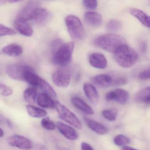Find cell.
Returning <instances> with one entry per match:
<instances>
[{"instance_id":"obj_8","label":"cell","mask_w":150,"mask_h":150,"mask_svg":"<svg viewBox=\"0 0 150 150\" xmlns=\"http://www.w3.org/2000/svg\"><path fill=\"white\" fill-rule=\"evenodd\" d=\"M8 142L11 146L23 150H30L34 146L33 142L30 139L21 135L11 136L8 139Z\"/></svg>"},{"instance_id":"obj_3","label":"cell","mask_w":150,"mask_h":150,"mask_svg":"<svg viewBox=\"0 0 150 150\" xmlns=\"http://www.w3.org/2000/svg\"><path fill=\"white\" fill-rule=\"evenodd\" d=\"M114 54L117 63L124 68L133 66L139 58L137 52L127 44L122 46Z\"/></svg>"},{"instance_id":"obj_34","label":"cell","mask_w":150,"mask_h":150,"mask_svg":"<svg viewBox=\"0 0 150 150\" xmlns=\"http://www.w3.org/2000/svg\"><path fill=\"white\" fill-rule=\"evenodd\" d=\"M83 6L89 9H95L97 8V1L95 0H85L83 1Z\"/></svg>"},{"instance_id":"obj_31","label":"cell","mask_w":150,"mask_h":150,"mask_svg":"<svg viewBox=\"0 0 150 150\" xmlns=\"http://www.w3.org/2000/svg\"><path fill=\"white\" fill-rule=\"evenodd\" d=\"M41 125L43 128L48 130H53L56 129V125L49 117H45L41 121Z\"/></svg>"},{"instance_id":"obj_27","label":"cell","mask_w":150,"mask_h":150,"mask_svg":"<svg viewBox=\"0 0 150 150\" xmlns=\"http://www.w3.org/2000/svg\"><path fill=\"white\" fill-rule=\"evenodd\" d=\"M39 87L43 92V93L46 94L52 99H56L57 98V93L50 84L44 79Z\"/></svg>"},{"instance_id":"obj_30","label":"cell","mask_w":150,"mask_h":150,"mask_svg":"<svg viewBox=\"0 0 150 150\" xmlns=\"http://www.w3.org/2000/svg\"><path fill=\"white\" fill-rule=\"evenodd\" d=\"M129 142V139L123 134L117 135L114 139V143L117 146H125Z\"/></svg>"},{"instance_id":"obj_11","label":"cell","mask_w":150,"mask_h":150,"mask_svg":"<svg viewBox=\"0 0 150 150\" xmlns=\"http://www.w3.org/2000/svg\"><path fill=\"white\" fill-rule=\"evenodd\" d=\"M38 8H39V3L38 1H30L19 13L16 19L26 21H30L33 12Z\"/></svg>"},{"instance_id":"obj_28","label":"cell","mask_w":150,"mask_h":150,"mask_svg":"<svg viewBox=\"0 0 150 150\" xmlns=\"http://www.w3.org/2000/svg\"><path fill=\"white\" fill-rule=\"evenodd\" d=\"M122 24L118 20H111L107 24L106 29L110 32H117L122 29Z\"/></svg>"},{"instance_id":"obj_12","label":"cell","mask_w":150,"mask_h":150,"mask_svg":"<svg viewBox=\"0 0 150 150\" xmlns=\"http://www.w3.org/2000/svg\"><path fill=\"white\" fill-rule=\"evenodd\" d=\"M57 127L59 132L67 139L74 140L79 138V134L77 131L70 125L61 122H58Z\"/></svg>"},{"instance_id":"obj_22","label":"cell","mask_w":150,"mask_h":150,"mask_svg":"<svg viewBox=\"0 0 150 150\" xmlns=\"http://www.w3.org/2000/svg\"><path fill=\"white\" fill-rule=\"evenodd\" d=\"M129 13L131 15L138 19L144 26L149 28L150 18L146 13L142 10L135 8L130 9Z\"/></svg>"},{"instance_id":"obj_43","label":"cell","mask_w":150,"mask_h":150,"mask_svg":"<svg viewBox=\"0 0 150 150\" xmlns=\"http://www.w3.org/2000/svg\"><path fill=\"white\" fill-rule=\"evenodd\" d=\"M7 2H8V1H0V6L5 5Z\"/></svg>"},{"instance_id":"obj_7","label":"cell","mask_w":150,"mask_h":150,"mask_svg":"<svg viewBox=\"0 0 150 150\" xmlns=\"http://www.w3.org/2000/svg\"><path fill=\"white\" fill-rule=\"evenodd\" d=\"M71 72L67 68H59L52 74V80L54 84L60 88H66L71 81Z\"/></svg>"},{"instance_id":"obj_15","label":"cell","mask_w":150,"mask_h":150,"mask_svg":"<svg viewBox=\"0 0 150 150\" xmlns=\"http://www.w3.org/2000/svg\"><path fill=\"white\" fill-rule=\"evenodd\" d=\"M14 26L20 34L24 36L31 37L34 31L28 21L16 19L14 21Z\"/></svg>"},{"instance_id":"obj_1","label":"cell","mask_w":150,"mask_h":150,"mask_svg":"<svg viewBox=\"0 0 150 150\" xmlns=\"http://www.w3.org/2000/svg\"><path fill=\"white\" fill-rule=\"evenodd\" d=\"M94 43L104 50L115 53L125 45L127 44L124 38L120 35L110 33L95 38Z\"/></svg>"},{"instance_id":"obj_9","label":"cell","mask_w":150,"mask_h":150,"mask_svg":"<svg viewBox=\"0 0 150 150\" xmlns=\"http://www.w3.org/2000/svg\"><path fill=\"white\" fill-rule=\"evenodd\" d=\"M129 93L127 91L122 88H117L107 93L105 99L108 101H115L124 104L129 99Z\"/></svg>"},{"instance_id":"obj_19","label":"cell","mask_w":150,"mask_h":150,"mask_svg":"<svg viewBox=\"0 0 150 150\" xmlns=\"http://www.w3.org/2000/svg\"><path fill=\"white\" fill-rule=\"evenodd\" d=\"M83 90L88 99L92 103H96L99 100V94L94 86L89 83H86L83 86Z\"/></svg>"},{"instance_id":"obj_18","label":"cell","mask_w":150,"mask_h":150,"mask_svg":"<svg viewBox=\"0 0 150 150\" xmlns=\"http://www.w3.org/2000/svg\"><path fill=\"white\" fill-rule=\"evenodd\" d=\"M84 18L86 23L91 27L98 28L102 24L101 16L96 12H86L85 14Z\"/></svg>"},{"instance_id":"obj_39","label":"cell","mask_w":150,"mask_h":150,"mask_svg":"<svg viewBox=\"0 0 150 150\" xmlns=\"http://www.w3.org/2000/svg\"><path fill=\"white\" fill-rule=\"evenodd\" d=\"M5 122L8 125V126L9 127V128H13V123H12V122H11V121H10L9 119L7 118H6V122Z\"/></svg>"},{"instance_id":"obj_23","label":"cell","mask_w":150,"mask_h":150,"mask_svg":"<svg viewBox=\"0 0 150 150\" xmlns=\"http://www.w3.org/2000/svg\"><path fill=\"white\" fill-rule=\"evenodd\" d=\"M135 100L139 103L150 105V87L144 88L138 92L135 96Z\"/></svg>"},{"instance_id":"obj_4","label":"cell","mask_w":150,"mask_h":150,"mask_svg":"<svg viewBox=\"0 0 150 150\" xmlns=\"http://www.w3.org/2000/svg\"><path fill=\"white\" fill-rule=\"evenodd\" d=\"M68 33L72 39L81 40L84 38L85 31L80 20L75 16L68 15L65 18Z\"/></svg>"},{"instance_id":"obj_42","label":"cell","mask_w":150,"mask_h":150,"mask_svg":"<svg viewBox=\"0 0 150 150\" xmlns=\"http://www.w3.org/2000/svg\"><path fill=\"white\" fill-rule=\"evenodd\" d=\"M6 118H4V117H3L2 116L0 115V122H3V121L6 122Z\"/></svg>"},{"instance_id":"obj_13","label":"cell","mask_w":150,"mask_h":150,"mask_svg":"<svg viewBox=\"0 0 150 150\" xmlns=\"http://www.w3.org/2000/svg\"><path fill=\"white\" fill-rule=\"evenodd\" d=\"M89 64L94 68L104 69L107 67L108 62L105 56L99 52L92 53L89 56Z\"/></svg>"},{"instance_id":"obj_26","label":"cell","mask_w":150,"mask_h":150,"mask_svg":"<svg viewBox=\"0 0 150 150\" xmlns=\"http://www.w3.org/2000/svg\"><path fill=\"white\" fill-rule=\"evenodd\" d=\"M38 93V89L35 87H29L24 90L23 97L26 101L29 103H34L35 102Z\"/></svg>"},{"instance_id":"obj_21","label":"cell","mask_w":150,"mask_h":150,"mask_svg":"<svg viewBox=\"0 0 150 150\" xmlns=\"http://www.w3.org/2000/svg\"><path fill=\"white\" fill-rule=\"evenodd\" d=\"M43 80L35 73L34 70L27 72L24 77V81L33 86V87L36 88L40 86Z\"/></svg>"},{"instance_id":"obj_37","label":"cell","mask_w":150,"mask_h":150,"mask_svg":"<svg viewBox=\"0 0 150 150\" xmlns=\"http://www.w3.org/2000/svg\"><path fill=\"white\" fill-rule=\"evenodd\" d=\"M81 148L82 150H94L91 145L86 142L81 143Z\"/></svg>"},{"instance_id":"obj_33","label":"cell","mask_w":150,"mask_h":150,"mask_svg":"<svg viewBox=\"0 0 150 150\" xmlns=\"http://www.w3.org/2000/svg\"><path fill=\"white\" fill-rule=\"evenodd\" d=\"M128 80L126 77L124 76H119L113 78V84L112 86H120L125 85Z\"/></svg>"},{"instance_id":"obj_10","label":"cell","mask_w":150,"mask_h":150,"mask_svg":"<svg viewBox=\"0 0 150 150\" xmlns=\"http://www.w3.org/2000/svg\"><path fill=\"white\" fill-rule=\"evenodd\" d=\"M51 18V14L49 11L39 7L33 12L31 20L39 25H44L47 23Z\"/></svg>"},{"instance_id":"obj_17","label":"cell","mask_w":150,"mask_h":150,"mask_svg":"<svg viewBox=\"0 0 150 150\" xmlns=\"http://www.w3.org/2000/svg\"><path fill=\"white\" fill-rule=\"evenodd\" d=\"M84 121L87 126L97 134L104 135L108 133V128L103 125L88 117H85Z\"/></svg>"},{"instance_id":"obj_20","label":"cell","mask_w":150,"mask_h":150,"mask_svg":"<svg viewBox=\"0 0 150 150\" xmlns=\"http://www.w3.org/2000/svg\"><path fill=\"white\" fill-rule=\"evenodd\" d=\"M37 103L40 107L45 108H54L55 101L49 96L44 93H41L37 96Z\"/></svg>"},{"instance_id":"obj_35","label":"cell","mask_w":150,"mask_h":150,"mask_svg":"<svg viewBox=\"0 0 150 150\" xmlns=\"http://www.w3.org/2000/svg\"><path fill=\"white\" fill-rule=\"evenodd\" d=\"M0 91L4 96H7L13 93V90L10 88L5 84L0 82Z\"/></svg>"},{"instance_id":"obj_29","label":"cell","mask_w":150,"mask_h":150,"mask_svg":"<svg viewBox=\"0 0 150 150\" xmlns=\"http://www.w3.org/2000/svg\"><path fill=\"white\" fill-rule=\"evenodd\" d=\"M103 117L110 121H114L117 116V110L115 108L107 109L103 110L101 112Z\"/></svg>"},{"instance_id":"obj_32","label":"cell","mask_w":150,"mask_h":150,"mask_svg":"<svg viewBox=\"0 0 150 150\" xmlns=\"http://www.w3.org/2000/svg\"><path fill=\"white\" fill-rule=\"evenodd\" d=\"M16 34V32L13 30L5 25L0 24V37L14 35Z\"/></svg>"},{"instance_id":"obj_36","label":"cell","mask_w":150,"mask_h":150,"mask_svg":"<svg viewBox=\"0 0 150 150\" xmlns=\"http://www.w3.org/2000/svg\"><path fill=\"white\" fill-rule=\"evenodd\" d=\"M150 70H144L141 72L138 75V78L141 80L145 81L150 79Z\"/></svg>"},{"instance_id":"obj_24","label":"cell","mask_w":150,"mask_h":150,"mask_svg":"<svg viewBox=\"0 0 150 150\" xmlns=\"http://www.w3.org/2000/svg\"><path fill=\"white\" fill-rule=\"evenodd\" d=\"M3 52L6 55L11 57H17L22 53V47L16 44H12L7 45L3 48Z\"/></svg>"},{"instance_id":"obj_40","label":"cell","mask_w":150,"mask_h":150,"mask_svg":"<svg viewBox=\"0 0 150 150\" xmlns=\"http://www.w3.org/2000/svg\"><path fill=\"white\" fill-rule=\"evenodd\" d=\"M122 150H138L133 147H130V146H125L122 148Z\"/></svg>"},{"instance_id":"obj_6","label":"cell","mask_w":150,"mask_h":150,"mask_svg":"<svg viewBox=\"0 0 150 150\" xmlns=\"http://www.w3.org/2000/svg\"><path fill=\"white\" fill-rule=\"evenodd\" d=\"M8 75L12 79L16 80L24 81L25 74L28 71L34 70L29 66L23 64H13L10 65L6 67Z\"/></svg>"},{"instance_id":"obj_25","label":"cell","mask_w":150,"mask_h":150,"mask_svg":"<svg viewBox=\"0 0 150 150\" xmlns=\"http://www.w3.org/2000/svg\"><path fill=\"white\" fill-rule=\"evenodd\" d=\"M27 112L31 117L35 118H42L46 116L47 112L41 108H38L31 105L26 106Z\"/></svg>"},{"instance_id":"obj_38","label":"cell","mask_w":150,"mask_h":150,"mask_svg":"<svg viewBox=\"0 0 150 150\" xmlns=\"http://www.w3.org/2000/svg\"><path fill=\"white\" fill-rule=\"evenodd\" d=\"M37 150H47L45 146L42 144H38L37 146Z\"/></svg>"},{"instance_id":"obj_16","label":"cell","mask_w":150,"mask_h":150,"mask_svg":"<svg viewBox=\"0 0 150 150\" xmlns=\"http://www.w3.org/2000/svg\"><path fill=\"white\" fill-rule=\"evenodd\" d=\"M71 102L75 108L86 115H93L94 114V111L93 108L78 96L72 97Z\"/></svg>"},{"instance_id":"obj_41","label":"cell","mask_w":150,"mask_h":150,"mask_svg":"<svg viewBox=\"0 0 150 150\" xmlns=\"http://www.w3.org/2000/svg\"><path fill=\"white\" fill-rule=\"evenodd\" d=\"M4 134V131H3L1 128H0V138L2 137H3Z\"/></svg>"},{"instance_id":"obj_14","label":"cell","mask_w":150,"mask_h":150,"mask_svg":"<svg viewBox=\"0 0 150 150\" xmlns=\"http://www.w3.org/2000/svg\"><path fill=\"white\" fill-rule=\"evenodd\" d=\"M91 80L96 86L100 88H107L112 86L113 78L108 74H98L92 77Z\"/></svg>"},{"instance_id":"obj_2","label":"cell","mask_w":150,"mask_h":150,"mask_svg":"<svg viewBox=\"0 0 150 150\" xmlns=\"http://www.w3.org/2000/svg\"><path fill=\"white\" fill-rule=\"evenodd\" d=\"M74 48V42L63 43L52 50L54 63L61 67L66 66L71 60Z\"/></svg>"},{"instance_id":"obj_5","label":"cell","mask_w":150,"mask_h":150,"mask_svg":"<svg viewBox=\"0 0 150 150\" xmlns=\"http://www.w3.org/2000/svg\"><path fill=\"white\" fill-rule=\"evenodd\" d=\"M54 108L57 110L59 117L63 121L76 129H81L82 128V125L78 117L64 105L57 101H55Z\"/></svg>"}]
</instances>
